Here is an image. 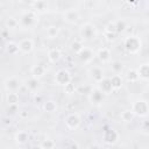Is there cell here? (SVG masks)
<instances>
[{
	"instance_id": "484cf974",
	"label": "cell",
	"mask_w": 149,
	"mask_h": 149,
	"mask_svg": "<svg viewBox=\"0 0 149 149\" xmlns=\"http://www.w3.org/2000/svg\"><path fill=\"white\" fill-rule=\"evenodd\" d=\"M59 34V28L57 26H50L47 28V36L49 38H55Z\"/></svg>"
},
{
	"instance_id": "e575fe53",
	"label": "cell",
	"mask_w": 149,
	"mask_h": 149,
	"mask_svg": "<svg viewBox=\"0 0 149 149\" xmlns=\"http://www.w3.org/2000/svg\"><path fill=\"white\" fill-rule=\"evenodd\" d=\"M115 24H116V30H118V31L123 30V29L126 28V24H125V22H123V21H116V22H115Z\"/></svg>"
},
{
	"instance_id": "603a6c76",
	"label": "cell",
	"mask_w": 149,
	"mask_h": 149,
	"mask_svg": "<svg viewBox=\"0 0 149 149\" xmlns=\"http://www.w3.org/2000/svg\"><path fill=\"white\" fill-rule=\"evenodd\" d=\"M140 78L142 79H149V64H142L140 68L136 70Z\"/></svg>"
},
{
	"instance_id": "9a60e30c",
	"label": "cell",
	"mask_w": 149,
	"mask_h": 149,
	"mask_svg": "<svg viewBox=\"0 0 149 149\" xmlns=\"http://www.w3.org/2000/svg\"><path fill=\"white\" fill-rule=\"evenodd\" d=\"M28 140H29V134H28V132H26V130H20V132H17V133L15 134V141H16V143L20 144V146L26 144V143L28 142Z\"/></svg>"
},
{
	"instance_id": "d6a6232c",
	"label": "cell",
	"mask_w": 149,
	"mask_h": 149,
	"mask_svg": "<svg viewBox=\"0 0 149 149\" xmlns=\"http://www.w3.org/2000/svg\"><path fill=\"white\" fill-rule=\"evenodd\" d=\"M118 30H116V24L115 22H109L106 28H105V34H115Z\"/></svg>"
},
{
	"instance_id": "7a4b0ae2",
	"label": "cell",
	"mask_w": 149,
	"mask_h": 149,
	"mask_svg": "<svg viewBox=\"0 0 149 149\" xmlns=\"http://www.w3.org/2000/svg\"><path fill=\"white\" fill-rule=\"evenodd\" d=\"M125 49L129 54H137L141 49V40L137 36H128L125 40Z\"/></svg>"
},
{
	"instance_id": "e0dca14e",
	"label": "cell",
	"mask_w": 149,
	"mask_h": 149,
	"mask_svg": "<svg viewBox=\"0 0 149 149\" xmlns=\"http://www.w3.org/2000/svg\"><path fill=\"white\" fill-rule=\"evenodd\" d=\"M78 19H79V14L74 9H69L64 14V20L68 21V22H70V23H74Z\"/></svg>"
},
{
	"instance_id": "f1b7e54d",
	"label": "cell",
	"mask_w": 149,
	"mask_h": 149,
	"mask_svg": "<svg viewBox=\"0 0 149 149\" xmlns=\"http://www.w3.org/2000/svg\"><path fill=\"white\" fill-rule=\"evenodd\" d=\"M41 149H54L55 148V142L51 139H44L41 144H40Z\"/></svg>"
},
{
	"instance_id": "83f0119b",
	"label": "cell",
	"mask_w": 149,
	"mask_h": 149,
	"mask_svg": "<svg viewBox=\"0 0 149 149\" xmlns=\"http://www.w3.org/2000/svg\"><path fill=\"white\" fill-rule=\"evenodd\" d=\"M126 77H127V80L130 81V83H135V81H137V80L140 79V76H139V73H137L136 70H130V71H128Z\"/></svg>"
},
{
	"instance_id": "8992f818",
	"label": "cell",
	"mask_w": 149,
	"mask_h": 149,
	"mask_svg": "<svg viewBox=\"0 0 149 149\" xmlns=\"http://www.w3.org/2000/svg\"><path fill=\"white\" fill-rule=\"evenodd\" d=\"M134 114L139 115V116H146L148 113V104L144 100H139L133 105V109Z\"/></svg>"
},
{
	"instance_id": "8d00e7d4",
	"label": "cell",
	"mask_w": 149,
	"mask_h": 149,
	"mask_svg": "<svg viewBox=\"0 0 149 149\" xmlns=\"http://www.w3.org/2000/svg\"><path fill=\"white\" fill-rule=\"evenodd\" d=\"M20 115H21V118H26V116H28V112L22 111V112H20Z\"/></svg>"
},
{
	"instance_id": "74e56055",
	"label": "cell",
	"mask_w": 149,
	"mask_h": 149,
	"mask_svg": "<svg viewBox=\"0 0 149 149\" xmlns=\"http://www.w3.org/2000/svg\"><path fill=\"white\" fill-rule=\"evenodd\" d=\"M30 149H41V147H40V146H34V147H31Z\"/></svg>"
},
{
	"instance_id": "5bb4252c",
	"label": "cell",
	"mask_w": 149,
	"mask_h": 149,
	"mask_svg": "<svg viewBox=\"0 0 149 149\" xmlns=\"http://www.w3.org/2000/svg\"><path fill=\"white\" fill-rule=\"evenodd\" d=\"M45 68L42 65V64H37V65H34L31 68V77L36 78V79H40L41 77L44 76L45 73Z\"/></svg>"
},
{
	"instance_id": "52a82bcc",
	"label": "cell",
	"mask_w": 149,
	"mask_h": 149,
	"mask_svg": "<svg viewBox=\"0 0 149 149\" xmlns=\"http://www.w3.org/2000/svg\"><path fill=\"white\" fill-rule=\"evenodd\" d=\"M17 44H19L20 52H22V54H29L34 49V41L31 38H23Z\"/></svg>"
},
{
	"instance_id": "ac0fdd59",
	"label": "cell",
	"mask_w": 149,
	"mask_h": 149,
	"mask_svg": "<svg viewBox=\"0 0 149 149\" xmlns=\"http://www.w3.org/2000/svg\"><path fill=\"white\" fill-rule=\"evenodd\" d=\"M90 93H91L90 99H91L92 102H94V104H100V102L102 101V99H104V93H102L99 88L92 90Z\"/></svg>"
},
{
	"instance_id": "44dd1931",
	"label": "cell",
	"mask_w": 149,
	"mask_h": 149,
	"mask_svg": "<svg viewBox=\"0 0 149 149\" xmlns=\"http://www.w3.org/2000/svg\"><path fill=\"white\" fill-rule=\"evenodd\" d=\"M59 58H61V51L58 49L54 48V49H50L49 50V52H48V59H49V62L56 63V62L59 61Z\"/></svg>"
},
{
	"instance_id": "4dcf8cb0",
	"label": "cell",
	"mask_w": 149,
	"mask_h": 149,
	"mask_svg": "<svg viewBox=\"0 0 149 149\" xmlns=\"http://www.w3.org/2000/svg\"><path fill=\"white\" fill-rule=\"evenodd\" d=\"M111 69H112V71L114 72V74H119V73L123 70V65H122V63H121V62L115 61V62H113V63H112Z\"/></svg>"
},
{
	"instance_id": "ffe728a7",
	"label": "cell",
	"mask_w": 149,
	"mask_h": 149,
	"mask_svg": "<svg viewBox=\"0 0 149 149\" xmlns=\"http://www.w3.org/2000/svg\"><path fill=\"white\" fill-rule=\"evenodd\" d=\"M5 50H6V52H7L8 55H10V56H14V55H16V54L20 51L19 44L15 43V42H8V43L6 44V47H5Z\"/></svg>"
},
{
	"instance_id": "f546056e",
	"label": "cell",
	"mask_w": 149,
	"mask_h": 149,
	"mask_svg": "<svg viewBox=\"0 0 149 149\" xmlns=\"http://www.w3.org/2000/svg\"><path fill=\"white\" fill-rule=\"evenodd\" d=\"M84 48H85L84 44H83L81 41H79V40H76V41L72 42V44H71V49H72L76 54H79Z\"/></svg>"
},
{
	"instance_id": "7402d4cb",
	"label": "cell",
	"mask_w": 149,
	"mask_h": 149,
	"mask_svg": "<svg viewBox=\"0 0 149 149\" xmlns=\"http://www.w3.org/2000/svg\"><path fill=\"white\" fill-rule=\"evenodd\" d=\"M6 101L8 105H17L19 104V94L16 92H7Z\"/></svg>"
},
{
	"instance_id": "277c9868",
	"label": "cell",
	"mask_w": 149,
	"mask_h": 149,
	"mask_svg": "<svg viewBox=\"0 0 149 149\" xmlns=\"http://www.w3.org/2000/svg\"><path fill=\"white\" fill-rule=\"evenodd\" d=\"M95 35H97V30L92 23L87 22L80 27V36L83 40H92L95 37Z\"/></svg>"
},
{
	"instance_id": "d590c367",
	"label": "cell",
	"mask_w": 149,
	"mask_h": 149,
	"mask_svg": "<svg viewBox=\"0 0 149 149\" xmlns=\"http://www.w3.org/2000/svg\"><path fill=\"white\" fill-rule=\"evenodd\" d=\"M7 112L8 113H16L17 112V105H8Z\"/></svg>"
},
{
	"instance_id": "ba28073f",
	"label": "cell",
	"mask_w": 149,
	"mask_h": 149,
	"mask_svg": "<svg viewBox=\"0 0 149 149\" xmlns=\"http://www.w3.org/2000/svg\"><path fill=\"white\" fill-rule=\"evenodd\" d=\"M65 125H66V127H68L69 129L74 130V129H77V128L79 127V125H80V119H79V116H78L77 114H70V115H68L66 119H65Z\"/></svg>"
},
{
	"instance_id": "8fae6325",
	"label": "cell",
	"mask_w": 149,
	"mask_h": 149,
	"mask_svg": "<svg viewBox=\"0 0 149 149\" xmlns=\"http://www.w3.org/2000/svg\"><path fill=\"white\" fill-rule=\"evenodd\" d=\"M78 55H79L80 59L84 61L85 63L91 62V61L93 59V57H94V52H93V50H92L91 48H88V47H85Z\"/></svg>"
},
{
	"instance_id": "4316f807",
	"label": "cell",
	"mask_w": 149,
	"mask_h": 149,
	"mask_svg": "<svg viewBox=\"0 0 149 149\" xmlns=\"http://www.w3.org/2000/svg\"><path fill=\"white\" fill-rule=\"evenodd\" d=\"M43 109H44L45 112H48V113H52V112H55V111L57 109V105H56L55 101L49 100V101H45V102H44Z\"/></svg>"
},
{
	"instance_id": "2e32d148",
	"label": "cell",
	"mask_w": 149,
	"mask_h": 149,
	"mask_svg": "<svg viewBox=\"0 0 149 149\" xmlns=\"http://www.w3.org/2000/svg\"><path fill=\"white\" fill-rule=\"evenodd\" d=\"M30 5L33 7V10L36 13H44L48 9V3L45 1H34Z\"/></svg>"
},
{
	"instance_id": "cb8c5ba5",
	"label": "cell",
	"mask_w": 149,
	"mask_h": 149,
	"mask_svg": "<svg viewBox=\"0 0 149 149\" xmlns=\"http://www.w3.org/2000/svg\"><path fill=\"white\" fill-rule=\"evenodd\" d=\"M109 79H111V83H112V86H113L114 90L121 88V86H122V77L120 74H113Z\"/></svg>"
},
{
	"instance_id": "7c38bea8",
	"label": "cell",
	"mask_w": 149,
	"mask_h": 149,
	"mask_svg": "<svg viewBox=\"0 0 149 149\" xmlns=\"http://www.w3.org/2000/svg\"><path fill=\"white\" fill-rule=\"evenodd\" d=\"M99 90L104 94H111L114 91V88L112 86V83H111V79L109 78H105L101 83H99Z\"/></svg>"
},
{
	"instance_id": "5b68a950",
	"label": "cell",
	"mask_w": 149,
	"mask_h": 149,
	"mask_svg": "<svg viewBox=\"0 0 149 149\" xmlns=\"http://www.w3.org/2000/svg\"><path fill=\"white\" fill-rule=\"evenodd\" d=\"M3 86H5L7 92H16L22 87V83L17 77L13 76V77H9L5 80Z\"/></svg>"
},
{
	"instance_id": "1f68e13d",
	"label": "cell",
	"mask_w": 149,
	"mask_h": 149,
	"mask_svg": "<svg viewBox=\"0 0 149 149\" xmlns=\"http://www.w3.org/2000/svg\"><path fill=\"white\" fill-rule=\"evenodd\" d=\"M134 112L133 111H123L122 114H121V118L125 122H130L133 119H134Z\"/></svg>"
},
{
	"instance_id": "836d02e7",
	"label": "cell",
	"mask_w": 149,
	"mask_h": 149,
	"mask_svg": "<svg viewBox=\"0 0 149 149\" xmlns=\"http://www.w3.org/2000/svg\"><path fill=\"white\" fill-rule=\"evenodd\" d=\"M64 91H65L66 93L71 94V93H73V92L76 91V87H74V85H73L72 83H70V84H68L66 86H64Z\"/></svg>"
},
{
	"instance_id": "30bf717a",
	"label": "cell",
	"mask_w": 149,
	"mask_h": 149,
	"mask_svg": "<svg viewBox=\"0 0 149 149\" xmlns=\"http://www.w3.org/2000/svg\"><path fill=\"white\" fill-rule=\"evenodd\" d=\"M119 139V134L114 130V129H107L104 132V141L108 144L115 143Z\"/></svg>"
},
{
	"instance_id": "3957f363",
	"label": "cell",
	"mask_w": 149,
	"mask_h": 149,
	"mask_svg": "<svg viewBox=\"0 0 149 149\" xmlns=\"http://www.w3.org/2000/svg\"><path fill=\"white\" fill-rule=\"evenodd\" d=\"M55 83L57 85H61V86H66L68 84L71 83V74L68 70L65 69H61L56 72L55 74Z\"/></svg>"
},
{
	"instance_id": "d6986e66",
	"label": "cell",
	"mask_w": 149,
	"mask_h": 149,
	"mask_svg": "<svg viewBox=\"0 0 149 149\" xmlns=\"http://www.w3.org/2000/svg\"><path fill=\"white\" fill-rule=\"evenodd\" d=\"M24 86H26L30 92H36L37 88H38V86H40V85H38V79H36V78H34V77H30L29 79L26 80Z\"/></svg>"
},
{
	"instance_id": "6da1fadb",
	"label": "cell",
	"mask_w": 149,
	"mask_h": 149,
	"mask_svg": "<svg viewBox=\"0 0 149 149\" xmlns=\"http://www.w3.org/2000/svg\"><path fill=\"white\" fill-rule=\"evenodd\" d=\"M22 27L24 28H34L37 23H38V16H37V13L34 12L33 9L31 10H27L24 12L21 17H20V21Z\"/></svg>"
},
{
	"instance_id": "9c48e42d",
	"label": "cell",
	"mask_w": 149,
	"mask_h": 149,
	"mask_svg": "<svg viewBox=\"0 0 149 149\" xmlns=\"http://www.w3.org/2000/svg\"><path fill=\"white\" fill-rule=\"evenodd\" d=\"M90 73H91V76H92L93 80L97 81L98 84L101 83V81L105 79V78H104V71H102V69H101L100 66H98V65H94L93 68H91Z\"/></svg>"
},
{
	"instance_id": "4fadbf2b",
	"label": "cell",
	"mask_w": 149,
	"mask_h": 149,
	"mask_svg": "<svg viewBox=\"0 0 149 149\" xmlns=\"http://www.w3.org/2000/svg\"><path fill=\"white\" fill-rule=\"evenodd\" d=\"M97 56H98L99 61L102 62V63H107V62L111 61V51H109V49H107V48H100V49L98 50Z\"/></svg>"
},
{
	"instance_id": "d4e9b609",
	"label": "cell",
	"mask_w": 149,
	"mask_h": 149,
	"mask_svg": "<svg viewBox=\"0 0 149 149\" xmlns=\"http://www.w3.org/2000/svg\"><path fill=\"white\" fill-rule=\"evenodd\" d=\"M19 23H20V22H19L15 17L9 16V17H7V20H6L5 26H6V28H7V29H15V28H17Z\"/></svg>"
}]
</instances>
